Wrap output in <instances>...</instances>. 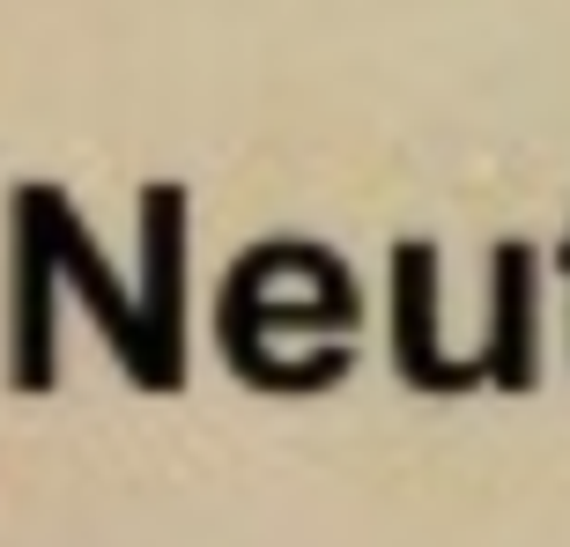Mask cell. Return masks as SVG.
<instances>
[{
  "instance_id": "obj_1",
  "label": "cell",
  "mask_w": 570,
  "mask_h": 547,
  "mask_svg": "<svg viewBox=\"0 0 570 547\" xmlns=\"http://www.w3.org/2000/svg\"><path fill=\"white\" fill-rule=\"evenodd\" d=\"M533 259L527 245H511V252H497V340H489V370L504 385H527L533 378V348H527V311H533Z\"/></svg>"
},
{
  "instance_id": "obj_2",
  "label": "cell",
  "mask_w": 570,
  "mask_h": 547,
  "mask_svg": "<svg viewBox=\"0 0 570 547\" xmlns=\"http://www.w3.org/2000/svg\"><path fill=\"white\" fill-rule=\"evenodd\" d=\"M563 267H570V252H563Z\"/></svg>"
}]
</instances>
